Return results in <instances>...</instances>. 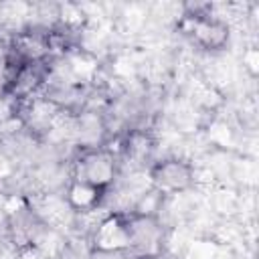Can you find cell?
<instances>
[{
  "mask_svg": "<svg viewBox=\"0 0 259 259\" xmlns=\"http://www.w3.org/2000/svg\"><path fill=\"white\" fill-rule=\"evenodd\" d=\"M186 178H188V174H182L178 164H164V166H160V170L156 174V180L160 184L174 186V188L186 184Z\"/></svg>",
  "mask_w": 259,
  "mask_h": 259,
  "instance_id": "1",
  "label": "cell"
}]
</instances>
